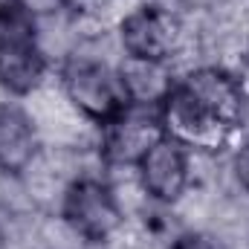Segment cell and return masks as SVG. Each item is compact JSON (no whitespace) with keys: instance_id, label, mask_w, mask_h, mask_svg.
<instances>
[{"instance_id":"cell-3","label":"cell","mask_w":249,"mask_h":249,"mask_svg":"<svg viewBox=\"0 0 249 249\" xmlns=\"http://www.w3.org/2000/svg\"><path fill=\"white\" fill-rule=\"evenodd\" d=\"M61 226L84 249H107L124 229L127 212L107 174H81L58 200Z\"/></svg>"},{"instance_id":"cell-6","label":"cell","mask_w":249,"mask_h":249,"mask_svg":"<svg viewBox=\"0 0 249 249\" xmlns=\"http://www.w3.org/2000/svg\"><path fill=\"white\" fill-rule=\"evenodd\" d=\"M133 177L148 203L177 209L194 186V154L180 142L162 136L136 162Z\"/></svg>"},{"instance_id":"cell-8","label":"cell","mask_w":249,"mask_h":249,"mask_svg":"<svg viewBox=\"0 0 249 249\" xmlns=\"http://www.w3.org/2000/svg\"><path fill=\"white\" fill-rule=\"evenodd\" d=\"M44 139L26 107L0 102V177H20L41 154Z\"/></svg>"},{"instance_id":"cell-10","label":"cell","mask_w":249,"mask_h":249,"mask_svg":"<svg viewBox=\"0 0 249 249\" xmlns=\"http://www.w3.org/2000/svg\"><path fill=\"white\" fill-rule=\"evenodd\" d=\"M168 249H232L214 229H180Z\"/></svg>"},{"instance_id":"cell-2","label":"cell","mask_w":249,"mask_h":249,"mask_svg":"<svg viewBox=\"0 0 249 249\" xmlns=\"http://www.w3.org/2000/svg\"><path fill=\"white\" fill-rule=\"evenodd\" d=\"M116 50L124 58L160 61L180 70V61L191 50L203 53V44H194V32L188 29L180 9H171L160 0H139L127 9L113 26Z\"/></svg>"},{"instance_id":"cell-7","label":"cell","mask_w":249,"mask_h":249,"mask_svg":"<svg viewBox=\"0 0 249 249\" xmlns=\"http://www.w3.org/2000/svg\"><path fill=\"white\" fill-rule=\"evenodd\" d=\"M177 87L191 102H197L203 110H209L212 116L223 119L226 124H232L238 130V113L244 105V90H241L235 70L212 61L194 64L177 75Z\"/></svg>"},{"instance_id":"cell-12","label":"cell","mask_w":249,"mask_h":249,"mask_svg":"<svg viewBox=\"0 0 249 249\" xmlns=\"http://www.w3.org/2000/svg\"><path fill=\"white\" fill-rule=\"evenodd\" d=\"M58 6H84V3H90V0H55Z\"/></svg>"},{"instance_id":"cell-11","label":"cell","mask_w":249,"mask_h":249,"mask_svg":"<svg viewBox=\"0 0 249 249\" xmlns=\"http://www.w3.org/2000/svg\"><path fill=\"white\" fill-rule=\"evenodd\" d=\"M235 75H238V81H241V90H244V96H249V38L247 44L241 47V53H238V61H235Z\"/></svg>"},{"instance_id":"cell-4","label":"cell","mask_w":249,"mask_h":249,"mask_svg":"<svg viewBox=\"0 0 249 249\" xmlns=\"http://www.w3.org/2000/svg\"><path fill=\"white\" fill-rule=\"evenodd\" d=\"M165 136L160 107H124L113 122L99 127L96 154L105 171H133L136 162Z\"/></svg>"},{"instance_id":"cell-9","label":"cell","mask_w":249,"mask_h":249,"mask_svg":"<svg viewBox=\"0 0 249 249\" xmlns=\"http://www.w3.org/2000/svg\"><path fill=\"white\" fill-rule=\"evenodd\" d=\"M116 70H119L127 102L136 107H160L177 87V70L171 64L139 61V58L119 55Z\"/></svg>"},{"instance_id":"cell-1","label":"cell","mask_w":249,"mask_h":249,"mask_svg":"<svg viewBox=\"0 0 249 249\" xmlns=\"http://www.w3.org/2000/svg\"><path fill=\"white\" fill-rule=\"evenodd\" d=\"M107 35H113V32L81 35L75 50L58 61V78H55L64 99L93 127L113 122L124 107H130L116 61H110L107 55L99 53V41Z\"/></svg>"},{"instance_id":"cell-13","label":"cell","mask_w":249,"mask_h":249,"mask_svg":"<svg viewBox=\"0 0 249 249\" xmlns=\"http://www.w3.org/2000/svg\"><path fill=\"white\" fill-rule=\"evenodd\" d=\"M244 249H249V235H247V247H244Z\"/></svg>"},{"instance_id":"cell-5","label":"cell","mask_w":249,"mask_h":249,"mask_svg":"<svg viewBox=\"0 0 249 249\" xmlns=\"http://www.w3.org/2000/svg\"><path fill=\"white\" fill-rule=\"evenodd\" d=\"M160 122L168 139L180 142L197 157H220L232 148L238 130L223 119L203 110L197 102H191L180 87L171 90V96L160 105Z\"/></svg>"},{"instance_id":"cell-14","label":"cell","mask_w":249,"mask_h":249,"mask_svg":"<svg viewBox=\"0 0 249 249\" xmlns=\"http://www.w3.org/2000/svg\"><path fill=\"white\" fill-rule=\"evenodd\" d=\"M247 3H249V0H247Z\"/></svg>"}]
</instances>
